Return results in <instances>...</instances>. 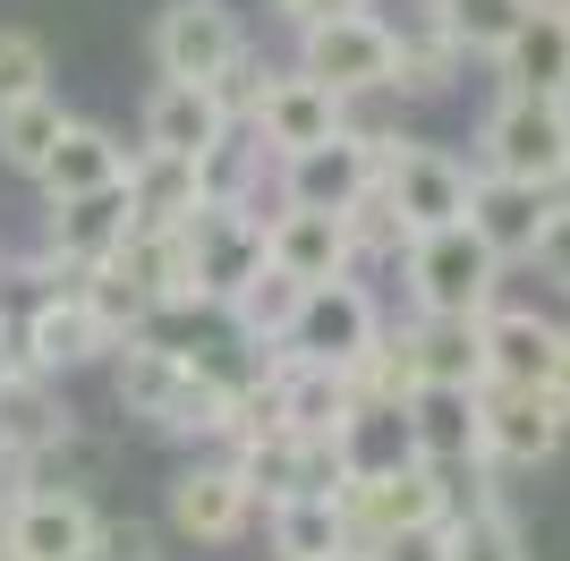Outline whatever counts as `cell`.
Listing matches in <instances>:
<instances>
[{
  "label": "cell",
  "mask_w": 570,
  "mask_h": 561,
  "mask_svg": "<svg viewBox=\"0 0 570 561\" xmlns=\"http://www.w3.org/2000/svg\"><path fill=\"white\" fill-rule=\"evenodd\" d=\"M401 443H409V460L434 468V476L485 468V434H476V392H409V409H401Z\"/></svg>",
  "instance_id": "18"
},
{
  "label": "cell",
  "mask_w": 570,
  "mask_h": 561,
  "mask_svg": "<svg viewBox=\"0 0 570 561\" xmlns=\"http://www.w3.org/2000/svg\"><path fill=\"white\" fill-rule=\"evenodd\" d=\"M383 306L366 280H324V289H307V306H298V332H289V357H307V366H333V374H357L366 357H375L383 341Z\"/></svg>",
  "instance_id": "10"
},
{
  "label": "cell",
  "mask_w": 570,
  "mask_h": 561,
  "mask_svg": "<svg viewBox=\"0 0 570 561\" xmlns=\"http://www.w3.org/2000/svg\"><path fill=\"white\" fill-rule=\"evenodd\" d=\"M35 187H43V205H86V196H111V187H128V145H119L111 128H95V119H69V128H60V145H51V163L35 170Z\"/></svg>",
  "instance_id": "19"
},
{
  "label": "cell",
  "mask_w": 570,
  "mask_h": 561,
  "mask_svg": "<svg viewBox=\"0 0 570 561\" xmlns=\"http://www.w3.org/2000/svg\"><path fill=\"white\" fill-rule=\"evenodd\" d=\"M222 137H230V119H222L214 86H154V94H145V145H137V154L205 163Z\"/></svg>",
  "instance_id": "22"
},
{
  "label": "cell",
  "mask_w": 570,
  "mask_h": 561,
  "mask_svg": "<svg viewBox=\"0 0 570 561\" xmlns=\"http://www.w3.org/2000/svg\"><path fill=\"white\" fill-rule=\"evenodd\" d=\"M179 256H188L196 306H230L238 289L264 273V213H247V205H196V222L179 230Z\"/></svg>",
  "instance_id": "9"
},
{
  "label": "cell",
  "mask_w": 570,
  "mask_h": 561,
  "mask_svg": "<svg viewBox=\"0 0 570 561\" xmlns=\"http://www.w3.org/2000/svg\"><path fill=\"white\" fill-rule=\"evenodd\" d=\"M95 357H111V341H102L95 324V306L77 298V289H43V298L26 306V324H18V366L26 374H77V366H95Z\"/></svg>",
  "instance_id": "14"
},
{
  "label": "cell",
  "mask_w": 570,
  "mask_h": 561,
  "mask_svg": "<svg viewBox=\"0 0 570 561\" xmlns=\"http://www.w3.org/2000/svg\"><path fill=\"white\" fill-rule=\"evenodd\" d=\"M264 264L289 273L298 289L357 280V238H350V222H333V213H289V205H273V213H264Z\"/></svg>",
  "instance_id": "13"
},
{
  "label": "cell",
  "mask_w": 570,
  "mask_h": 561,
  "mask_svg": "<svg viewBox=\"0 0 570 561\" xmlns=\"http://www.w3.org/2000/svg\"><path fill=\"white\" fill-rule=\"evenodd\" d=\"M256 519V493L230 460H205V468H179L170 476V528L188 544H238Z\"/></svg>",
  "instance_id": "17"
},
{
  "label": "cell",
  "mask_w": 570,
  "mask_h": 561,
  "mask_svg": "<svg viewBox=\"0 0 570 561\" xmlns=\"http://www.w3.org/2000/svg\"><path fill=\"white\" fill-rule=\"evenodd\" d=\"M476 350H485V392H546L562 324L537 315V306H494V315L476 324Z\"/></svg>",
  "instance_id": "16"
},
{
  "label": "cell",
  "mask_w": 570,
  "mask_h": 561,
  "mask_svg": "<svg viewBox=\"0 0 570 561\" xmlns=\"http://www.w3.org/2000/svg\"><path fill=\"white\" fill-rule=\"evenodd\" d=\"M333 561H366V553H333Z\"/></svg>",
  "instance_id": "39"
},
{
  "label": "cell",
  "mask_w": 570,
  "mask_h": 561,
  "mask_svg": "<svg viewBox=\"0 0 570 561\" xmlns=\"http://www.w3.org/2000/svg\"><path fill=\"white\" fill-rule=\"evenodd\" d=\"M247 60V26L230 0H170L154 18V69L163 86H222Z\"/></svg>",
  "instance_id": "6"
},
{
  "label": "cell",
  "mask_w": 570,
  "mask_h": 561,
  "mask_svg": "<svg viewBox=\"0 0 570 561\" xmlns=\"http://www.w3.org/2000/svg\"><path fill=\"white\" fill-rule=\"evenodd\" d=\"M476 434H485V460L502 468H546L562 451L570 425L553 417L546 392H476Z\"/></svg>",
  "instance_id": "20"
},
{
  "label": "cell",
  "mask_w": 570,
  "mask_h": 561,
  "mask_svg": "<svg viewBox=\"0 0 570 561\" xmlns=\"http://www.w3.org/2000/svg\"><path fill=\"white\" fill-rule=\"evenodd\" d=\"M111 392L128 417H145L154 434H179V443H222L238 417V383L214 374L205 357L170 350V341H128L111 350Z\"/></svg>",
  "instance_id": "1"
},
{
  "label": "cell",
  "mask_w": 570,
  "mask_h": 561,
  "mask_svg": "<svg viewBox=\"0 0 570 561\" xmlns=\"http://www.w3.org/2000/svg\"><path fill=\"white\" fill-rule=\"evenodd\" d=\"M333 502H341V519H350L357 553H375V544H392V537H417V528H443V519L460 511L452 476L417 468L409 451H401V460H357L350 485H341Z\"/></svg>",
  "instance_id": "2"
},
{
  "label": "cell",
  "mask_w": 570,
  "mask_h": 561,
  "mask_svg": "<svg viewBox=\"0 0 570 561\" xmlns=\"http://www.w3.org/2000/svg\"><path fill=\"white\" fill-rule=\"evenodd\" d=\"M409 306L426 324H485L502 306V264L476 247L469 230H434V238H409Z\"/></svg>",
  "instance_id": "4"
},
{
  "label": "cell",
  "mask_w": 570,
  "mask_h": 561,
  "mask_svg": "<svg viewBox=\"0 0 570 561\" xmlns=\"http://www.w3.org/2000/svg\"><path fill=\"white\" fill-rule=\"evenodd\" d=\"M494 77L520 102H570V26L562 18H520V35L494 51Z\"/></svg>",
  "instance_id": "24"
},
{
  "label": "cell",
  "mask_w": 570,
  "mask_h": 561,
  "mask_svg": "<svg viewBox=\"0 0 570 561\" xmlns=\"http://www.w3.org/2000/svg\"><path fill=\"white\" fill-rule=\"evenodd\" d=\"M443 9V35H452V51L460 60H494L511 35H520V18H528V0H434Z\"/></svg>",
  "instance_id": "29"
},
{
  "label": "cell",
  "mask_w": 570,
  "mask_h": 561,
  "mask_svg": "<svg viewBox=\"0 0 570 561\" xmlns=\"http://www.w3.org/2000/svg\"><path fill=\"white\" fill-rule=\"evenodd\" d=\"M273 9H282L289 26H324V18H357L366 0H273Z\"/></svg>",
  "instance_id": "35"
},
{
  "label": "cell",
  "mask_w": 570,
  "mask_h": 561,
  "mask_svg": "<svg viewBox=\"0 0 570 561\" xmlns=\"http://www.w3.org/2000/svg\"><path fill=\"white\" fill-rule=\"evenodd\" d=\"M546 196H553V213H570V163H562V179H553Z\"/></svg>",
  "instance_id": "38"
},
{
  "label": "cell",
  "mask_w": 570,
  "mask_h": 561,
  "mask_svg": "<svg viewBox=\"0 0 570 561\" xmlns=\"http://www.w3.org/2000/svg\"><path fill=\"white\" fill-rule=\"evenodd\" d=\"M60 443H69V409H60V392H51L43 374H9V383H0V460L43 468Z\"/></svg>",
  "instance_id": "25"
},
{
  "label": "cell",
  "mask_w": 570,
  "mask_h": 561,
  "mask_svg": "<svg viewBox=\"0 0 570 561\" xmlns=\"http://www.w3.org/2000/svg\"><path fill=\"white\" fill-rule=\"evenodd\" d=\"M298 77H315L333 102L392 94V26H383L375 9H357V18H324V26H298Z\"/></svg>",
  "instance_id": "7"
},
{
  "label": "cell",
  "mask_w": 570,
  "mask_h": 561,
  "mask_svg": "<svg viewBox=\"0 0 570 561\" xmlns=\"http://www.w3.org/2000/svg\"><path fill=\"white\" fill-rule=\"evenodd\" d=\"M128 230L137 238H170L188 230L196 205H205V170L196 163H170V154H128Z\"/></svg>",
  "instance_id": "21"
},
{
  "label": "cell",
  "mask_w": 570,
  "mask_h": 561,
  "mask_svg": "<svg viewBox=\"0 0 570 561\" xmlns=\"http://www.w3.org/2000/svg\"><path fill=\"white\" fill-rule=\"evenodd\" d=\"M60 128H69V111H60L51 94H35V102H9V111H0V163L35 179V170L51 163V145H60Z\"/></svg>",
  "instance_id": "30"
},
{
  "label": "cell",
  "mask_w": 570,
  "mask_h": 561,
  "mask_svg": "<svg viewBox=\"0 0 570 561\" xmlns=\"http://www.w3.org/2000/svg\"><path fill=\"white\" fill-rule=\"evenodd\" d=\"M528 264L570 289V213H546V238H537V256H528Z\"/></svg>",
  "instance_id": "33"
},
{
  "label": "cell",
  "mask_w": 570,
  "mask_h": 561,
  "mask_svg": "<svg viewBox=\"0 0 570 561\" xmlns=\"http://www.w3.org/2000/svg\"><path fill=\"white\" fill-rule=\"evenodd\" d=\"M298 306H307V289H298L289 273H273V264H264V273L247 280V289H238L222 315H230V332L247 341V350L273 357V350H289V332H298Z\"/></svg>",
  "instance_id": "27"
},
{
  "label": "cell",
  "mask_w": 570,
  "mask_h": 561,
  "mask_svg": "<svg viewBox=\"0 0 570 561\" xmlns=\"http://www.w3.org/2000/svg\"><path fill=\"white\" fill-rule=\"evenodd\" d=\"M562 163H570V102L494 94V111L476 119V170L485 179H520V187H553Z\"/></svg>",
  "instance_id": "5"
},
{
  "label": "cell",
  "mask_w": 570,
  "mask_h": 561,
  "mask_svg": "<svg viewBox=\"0 0 570 561\" xmlns=\"http://www.w3.org/2000/svg\"><path fill=\"white\" fill-rule=\"evenodd\" d=\"M546 400H553V417L570 425V332H562V350H553V374H546Z\"/></svg>",
  "instance_id": "36"
},
{
  "label": "cell",
  "mask_w": 570,
  "mask_h": 561,
  "mask_svg": "<svg viewBox=\"0 0 570 561\" xmlns=\"http://www.w3.org/2000/svg\"><path fill=\"white\" fill-rule=\"evenodd\" d=\"M247 137H256L273 163H289V154H315V145L350 137V102H333V94L315 86V77H298V69H273L264 94H256Z\"/></svg>",
  "instance_id": "11"
},
{
  "label": "cell",
  "mask_w": 570,
  "mask_h": 561,
  "mask_svg": "<svg viewBox=\"0 0 570 561\" xmlns=\"http://www.w3.org/2000/svg\"><path fill=\"white\" fill-rule=\"evenodd\" d=\"M86 561H163V537H154L145 519H102Z\"/></svg>",
  "instance_id": "32"
},
{
  "label": "cell",
  "mask_w": 570,
  "mask_h": 561,
  "mask_svg": "<svg viewBox=\"0 0 570 561\" xmlns=\"http://www.w3.org/2000/svg\"><path fill=\"white\" fill-rule=\"evenodd\" d=\"M102 511L86 485H18L0 511V561H86Z\"/></svg>",
  "instance_id": "8"
},
{
  "label": "cell",
  "mask_w": 570,
  "mask_h": 561,
  "mask_svg": "<svg viewBox=\"0 0 570 561\" xmlns=\"http://www.w3.org/2000/svg\"><path fill=\"white\" fill-rule=\"evenodd\" d=\"M546 213H553L546 187H520V179H485V170H469V222H460V230H469L494 264H528V256H537Z\"/></svg>",
  "instance_id": "15"
},
{
  "label": "cell",
  "mask_w": 570,
  "mask_h": 561,
  "mask_svg": "<svg viewBox=\"0 0 570 561\" xmlns=\"http://www.w3.org/2000/svg\"><path fill=\"white\" fill-rule=\"evenodd\" d=\"M273 170H282V196H273V205H289V213H333V222H350V213L375 196V145H357V137L289 154V163H273Z\"/></svg>",
  "instance_id": "12"
},
{
  "label": "cell",
  "mask_w": 570,
  "mask_h": 561,
  "mask_svg": "<svg viewBox=\"0 0 570 561\" xmlns=\"http://www.w3.org/2000/svg\"><path fill=\"white\" fill-rule=\"evenodd\" d=\"M9 374H26V366H18V324L0 315V383H9Z\"/></svg>",
  "instance_id": "37"
},
{
  "label": "cell",
  "mask_w": 570,
  "mask_h": 561,
  "mask_svg": "<svg viewBox=\"0 0 570 561\" xmlns=\"http://www.w3.org/2000/svg\"><path fill=\"white\" fill-rule=\"evenodd\" d=\"M401 366L417 392H485V350H476V324H401Z\"/></svg>",
  "instance_id": "23"
},
{
  "label": "cell",
  "mask_w": 570,
  "mask_h": 561,
  "mask_svg": "<svg viewBox=\"0 0 570 561\" xmlns=\"http://www.w3.org/2000/svg\"><path fill=\"white\" fill-rule=\"evenodd\" d=\"M452 528V519H443ZM443 528H417V537H392V544H375L366 561H443Z\"/></svg>",
  "instance_id": "34"
},
{
  "label": "cell",
  "mask_w": 570,
  "mask_h": 561,
  "mask_svg": "<svg viewBox=\"0 0 570 561\" xmlns=\"http://www.w3.org/2000/svg\"><path fill=\"white\" fill-rule=\"evenodd\" d=\"M443 561H537V553H528L520 519L502 511V502H469L443 528Z\"/></svg>",
  "instance_id": "28"
},
{
  "label": "cell",
  "mask_w": 570,
  "mask_h": 561,
  "mask_svg": "<svg viewBox=\"0 0 570 561\" xmlns=\"http://www.w3.org/2000/svg\"><path fill=\"white\" fill-rule=\"evenodd\" d=\"M35 94H51V51H43V35L0 26V111H9V102H35Z\"/></svg>",
  "instance_id": "31"
},
{
  "label": "cell",
  "mask_w": 570,
  "mask_h": 561,
  "mask_svg": "<svg viewBox=\"0 0 570 561\" xmlns=\"http://www.w3.org/2000/svg\"><path fill=\"white\" fill-rule=\"evenodd\" d=\"M264 537H273V561H333V553H357L341 502H324V493H282V502H264Z\"/></svg>",
  "instance_id": "26"
},
{
  "label": "cell",
  "mask_w": 570,
  "mask_h": 561,
  "mask_svg": "<svg viewBox=\"0 0 570 561\" xmlns=\"http://www.w3.org/2000/svg\"><path fill=\"white\" fill-rule=\"evenodd\" d=\"M375 205L401 222V238H434L469 222V163L443 154V145L392 137L375 145Z\"/></svg>",
  "instance_id": "3"
}]
</instances>
